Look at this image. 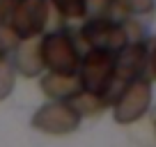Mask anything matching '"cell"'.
Wrapping results in <instances>:
<instances>
[{
	"mask_svg": "<svg viewBox=\"0 0 156 147\" xmlns=\"http://www.w3.org/2000/svg\"><path fill=\"white\" fill-rule=\"evenodd\" d=\"M12 5H14V0H0V23H2V21L9 16Z\"/></svg>",
	"mask_w": 156,
	"mask_h": 147,
	"instance_id": "obj_14",
	"label": "cell"
},
{
	"mask_svg": "<svg viewBox=\"0 0 156 147\" xmlns=\"http://www.w3.org/2000/svg\"><path fill=\"white\" fill-rule=\"evenodd\" d=\"M117 2L131 14H147L154 9V0H117Z\"/></svg>",
	"mask_w": 156,
	"mask_h": 147,
	"instance_id": "obj_13",
	"label": "cell"
},
{
	"mask_svg": "<svg viewBox=\"0 0 156 147\" xmlns=\"http://www.w3.org/2000/svg\"><path fill=\"white\" fill-rule=\"evenodd\" d=\"M21 37L14 32V28L12 25H5V23H0V58L2 55H7L9 51H14L16 46H19Z\"/></svg>",
	"mask_w": 156,
	"mask_h": 147,
	"instance_id": "obj_11",
	"label": "cell"
},
{
	"mask_svg": "<svg viewBox=\"0 0 156 147\" xmlns=\"http://www.w3.org/2000/svg\"><path fill=\"white\" fill-rule=\"evenodd\" d=\"M14 81H16L14 67H12V62L5 60V55H2V58H0V101L12 94V90H14Z\"/></svg>",
	"mask_w": 156,
	"mask_h": 147,
	"instance_id": "obj_10",
	"label": "cell"
},
{
	"mask_svg": "<svg viewBox=\"0 0 156 147\" xmlns=\"http://www.w3.org/2000/svg\"><path fill=\"white\" fill-rule=\"evenodd\" d=\"M115 71V53L92 51L80 62V88L94 94H103Z\"/></svg>",
	"mask_w": 156,
	"mask_h": 147,
	"instance_id": "obj_4",
	"label": "cell"
},
{
	"mask_svg": "<svg viewBox=\"0 0 156 147\" xmlns=\"http://www.w3.org/2000/svg\"><path fill=\"white\" fill-rule=\"evenodd\" d=\"M83 39L92 46V51L117 53L126 46V30L119 23L106 19H94L83 28Z\"/></svg>",
	"mask_w": 156,
	"mask_h": 147,
	"instance_id": "obj_6",
	"label": "cell"
},
{
	"mask_svg": "<svg viewBox=\"0 0 156 147\" xmlns=\"http://www.w3.org/2000/svg\"><path fill=\"white\" fill-rule=\"evenodd\" d=\"M16 69H19L23 76H37L41 69H44V60H41V48H39V41L25 39L21 46H16Z\"/></svg>",
	"mask_w": 156,
	"mask_h": 147,
	"instance_id": "obj_8",
	"label": "cell"
},
{
	"mask_svg": "<svg viewBox=\"0 0 156 147\" xmlns=\"http://www.w3.org/2000/svg\"><path fill=\"white\" fill-rule=\"evenodd\" d=\"M53 2L60 9V14L69 19H80L85 14V0H53Z\"/></svg>",
	"mask_w": 156,
	"mask_h": 147,
	"instance_id": "obj_12",
	"label": "cell"
},
{
	"mask_svg": "<svg viewBox=\"0 0 156 147\" xmlns=\"http://www.w3.org/2000/svg\"><path fill=\"white\" fill-rule=\"evenodd\" d=\"M39 48H41L44 67H48L55 74H73L78 69V64H80V58H78V51L73 46V41L62 32L44 37L39 41Z\"/></svg>",
	"mask_w": 156,
	"mask_h": 147,
	"instance_id": "obj_2",
	"label": "cell"
},
{
	"mask_svg": "<svg viewBox=\"0 0 156 147\" xmlns=\"http://www.w3.org/2000/svg\"><path fill=\"white\" fill-rule=\"evenodd\" d=\"M41 90H44L48 97L55 99H71L76 92H80V78L73 76V74H48L44 81H41Z\"/></svg>",
	"mask_w": 156,
	"mask_h": 147,
	"instance_id": "obj_7",
	"label": "cell"
},
{
	"mask_svg": "<svg viewBox=\"0 0 156 147\" xmlns=\"http://www.w3.org/2000/svg\"><path fill=\"white\" fill-rule=\"evenodd\" d=\"M151 67H154V74H156V48H154V53H151Z\"/></svg>",
	"mask_w": 156,
	"mask_h": 147,
	"instance_id": "obj_15",
	"label": "cell"
},
{
	"mask_svg": "<svg viewBox=\"0 0 156 147\" xmlns=\"http://www.w3.org/2000/svg\"><path fill=\"white\" fill-rule=\"evenodd\" d=\"M80 124V115L69 103H48L41 106L32 117V127L44 133H71Z\"/></svg>",
	"mask_w": 156,
	"mask_h": 147,
	"instance_id": "obj_5",
	"label": "cell"
},
{
	"mask_svg": "<svg viewBox=\"0 0 156 147\" xmlns=\"http://www.w3.org/2000/svg\"><path fill=\"white\" fill-rule=\"evenodd\" d=\"M151 101V90L149 83L142 81L140 76L133 78L126 88L122 90V94L115 101V120L119 124H131L136 120H140L145 115V110L149 108Z\"/></svg>",
	"mask_w": 156,
	"mask_h": 147,
	"instance_id": "obj_3",
	"label": "cell"
},
{
	"mask_svg": "<svg viewBox=\"0 0 156 147\" xmlns=\"http://www.w3.org/2000/svg\"><path fill=\"white\" fill-rule=\"evenodd\" d=\"M69 106H71L78 115H83V113H97V110H101V108L106 106V101H103L101 94L80 90V92H76L71 99H69Z\"/></svg>",
	"mask_w": 156,
	"mask_h": 147,
	"instance_id": "obj_9",
	"label": "cell"
},
{
	"mask_svg": "<svg viewBox=\"0 0 156 147\" xmlns=\"http://www.w3.org/2000/svg\"><path fill=\"white\" fill-rule=\"evenodd\" d=\"M7 19L21 39H32L44 30L48 21V2L46 0H16Z\"/></svg>",
	"mask_w": 156,
	"mask_h": 147,
	"instance_id": "obj_1",
	"label": "cell"
}]
</instances>
